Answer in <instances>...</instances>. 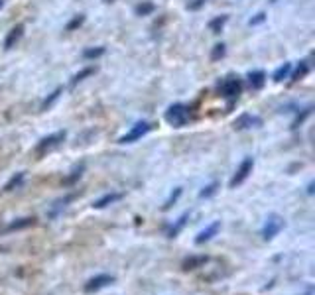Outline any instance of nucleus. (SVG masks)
Instances as JSON below:
<instances>
[{
    "instance_id": "1",
    "label": "nucleus",
    "mask_w": 315,
    "mask_h": 295,
    "mask_svg": "<svg viewBox=\"0 0 315 295\" xmlns=\"http://www.w3.org/2000/svg\"><path fill=\"white\" fill-rule=\"evenodd\" d=\"M163 118H165V122L171 124L173 128H181V126H185L187 120H189V111H187L185 105L175 103V105H171V107L165 111Z\"/></svg>"
},
{
    "instance_id": "2",
    "label": "nucleus",
    "mask_w": 315,
    "mask_h": 295,
    "mask_svg": "<svg viewBox=\"0 0 315 295\" xmlns=\"http://www.w3.org/2000/svg\"><path fill=\"white\" fill-rule=\"evenodd\" d=\"M284 226H286L284 217H280V215H276V213L268 215V219H266V222H264V226H262V238H264V240L276 238V236L284 230Z\"/></svg>"
},
{
    "instance_id": "3",
    "label": "nucleus",
    "mask_w": 315,
    "mask_h": 295,
    "mask_svg": "<svg viewBox=\"0 0 315 295\" xmlns=\"http://www.w3.org/2000/svg\"><path fill=\"white\" fill-rule=\"evenodd\" d=\"M154 126L150 124V122H146V120H142V122H136L124 136H120V140H118V144H132V142H138L140 138H144L150 130H152Z\"/></svg>"
},
{
    "instance_id": "4",
    "label": "nucleus",
    "mask_w": 315,
    "mask_h": 295,
    "mask_svg": "<svg viewBox=\"0 0 315 295\" xmlns=\"http://www.w3.org/2000/svg\"><path fill=\"white\" fill-rule=\"evenodd\" d=\"M65 136H67V132H65V130H59V132H53V134L41 138V140L36 144V153H38V155H43V153L51 151L53 148H57L65 140Z\"/></svg>"
},
{
    "instance_id": "5",
    "label": "nucleus",
    "mask_w": 315,
    "mask_h": 295,
    "mask_svg": "<svg viewBox=\"0 0 315 295\" xmlns=\"http://www.w3.org/2000/svg\"><path fill=\"white\" fill-rule=\"evenodd\" d=\"M252 167H254V159L252 157H244L242 161H240V165H238V169L235 171V175H233V179H231V189H235V187H238L240 183H244L246 181V177L252 173Z\"/></svg>"
},
{
    "instance_id": "6",
    "label": "nucleus",
    "mask_w": 315,
    "mask_h": 295,
    "mask_svg": "<svg viewBox=\"0 0 315 295\" xmlns=\"http://www.w3.org/2000/svg\"><path fill=\"white\" fill-rule=\"evenodd\" d=\"M242 93V81L238 77H231L221 85V95L225 99H238V95Z\"/></svg>"
},
{
    "instance_id": "7",
    "label": "nucleus",
    "mask_w": 315,
    "mask_h": 295,
    "mask_svg": "<svg viewBox=\"0 0 315 295\" xmlns=\"http://www.w3.org/2000/svg\"><path fill=\"white\" fill-rule=\"evenodd\" d=\"M113 282H115V276H111V274H99V276L91 278V280L83 286V290H85V294H95V292L107 288V286L113 284Z\"/></svg>"
},
{
    "instance_id": "8",
    "label": "nucleus",
    "mask_w": 315,
    "mask_h": 295,
    "mask_svg": "<svg viewBox=\"0 0 315 295\" xmlns=\"http://www.w3.org/2000/svg\"><path fill=\"white\" fill-rule=\"evenodd\" d=\"M235 130H246V128H254V126H262V118L252 116L248 112H242L235 122H233Z\"/></svg>"
},
{
    "instance_id": "9",
    "label": "nucleus",
    "mask_w": 315,
    "mask_h": 295,
    "mask_svg": "<svg viewBox=\"0 0 315 295\" xmlns=\"http://www.w3.org/2000/svg\"><path fill=\"white\" fill-rule=\"evenodd\" d=\"M207 262H209V256H205V254H201V256H187V258L181 262V270H183V272H191V270L203 268Z\"/></svg>"
},
{
    "instance_id": "10",
    "label": "nucleus",
    "mask_w": 315,
    "mask_h": 295,
    "mask_svg": "<svg viewBox=\"0 0 315 295\" xmlns=\"http://www.w3.org/2000/svg\"><path fill=\"white\" fill-rule=\"evenodd\" d=\"M219 228H221V221H215V222H211V224H209L205 230H201V232L195 236V244H205V242H209L213 236H217Z\"/></svg>"
},
{
    "instance_id": "11",
    "label": "nucleus",
    "mask_w": 315,
    "mask_h": 295,
    "mask_svg": "<svg viewBox=\"0 0 315 295\" xmlns=\"http://www.w3.org/2000/svg\"><path fill=\"white\" fill-rule=\"evenodd\" d=\"M22 34H24V24H16V26L8 32V36H6V39H4V49H12V47L20 41Z\"/></svg>"
},
{
    "instance_id": "12",
    "label": "nucleus",
    "mask_w": 315,
    "mask_h": 295,
    "mask_svg": "<svg viewBox=\"0 0 315 295\" xmlns=\"http://www.w3.org/2000/svg\"><path fill=\"white\" fill-rule=\"evenodd\" d=\"M122 197H124L122 193H107V195H103L101 199H97V201L93 203V209H105V207H109V205L120 201Z\"/></svg>"
},
{
    "instance_id": "13",
    "label": "nucleus",
    "mask_w": 315,
    "mask_h": 295,
    "mask_svg": "<svg viewBox=\"0 0 315 295\" xmlns=\"http://www.w3.org/2000/svg\"><path fill=\"white\" fill-rule=\"evenodd\" d=\"M36 224V219L34 217H24V219H18V221H14V222H10L6 228H4V232H14V230H24V228H28V226H34Z\"/></svg>"
},
{
    "instance_id": "14",
    "label": "nucleus",
    "mask_w": 315,
    "mask_h": 295,
    "mask_svg": "<svg viewBox=\"0 0 315 295\" xmlns=\"http://www.w3.org/2000/svg\"><path fill=\"white\" fill-rule=\"evenodd\" d=\"M248 83H250V87L252 89H262L264 87V83H266V73L264 71H260V69H256V71H250L248 73Z\"/></svg>"
},
{
    "instance_id": "15",
    "label": "nucleus",
    "mask_w": 315,
    "mask_h": 295,
    "mask_svg": "<svg viewBox=\"0 0 315 295\" xmlns=\"http://www.w3.org/2000/svg\"><path fill=\"white\" fill-rule=\"evenodd\" d=\"M187 221H189V213H183V215H181V217L175 221V224H173V226L167 230V236H169V238H175V236H177V234L183 230V226L187 224Z\"/></svg>"
},
{
    "instance_id": "16",
    "label": "nucleus",
    "mask_w": 315,
    "mask_h": 295,
    "mask_svg": "<svg viewBox=\"0 0 315 295\" xmlns=\"http://www.w3.org/2000/svg\"><path fill=\"white\" fill-rule=\"evenodd\" d=\"M292 73V63H284L282 67H278L276 71H274V75H272V81L274 83H282L284 79H288V75Z\"/></svg>"
},
{
    "instance_id": "17",
    "label": "nucleus",
    "mask_w": 315,
    "mask_h": 295,
    "mask_svg": "<svg viewBox=\"0 0 315 295\" xmlns=\"http://www.w3.org/2000/svg\"><path fill=\"white\" fill-rule=\"evenodd\" d=\"M154 10H156V4H152V2H140V4L134 6L136 16H150Z\"/></svg>"
},
{
    "instance_id": "18",
    "label": "nucleus",
    "mask_w": 315,
    "mask_h": 295,
    "mask_svg": "<svg viewBox=\"0 0 315 295\" xmlns=\"http://www.w3.org/2000/svg\"><path fill=\"white\" fill-rule=\"evenodd\" d=\"M227 20H229V16H227V14H223V16H217V18H213V20L209 22V30H211L213 34H219V32L223 30V26L227 24Z\"/></svg>"
},
{
    "instance_id": "19",
    "label": "nucleus",
    "mask_w": 315,
    "mask_h": 295,
    "mask_svg": "<svg viewBox=\"0 0 315 295\" xmlns=\"http://www.w3.org/2000/svg\"><path fill=\"white\" fill-rule=\"evenodd\" d=\"M181 193H183V189H181V187H175V189L171 191V195L167 197V201L163 203V207H161V211H169V209H171V207H173V205L177 203V199L181 197Z\"/></svg>"
},
{
    "instance_id": "20",
    "label": "nucleus",
    "mask_w": 315,
    "mask_h": 295,
    "mask_svg": "<svg viewBox=\"0 0 315 295\" xmlns=\"http://www.w3.org/2000/svg\"><path fill=\"white\" fill-rule=\"evenodd\" d=\"M308 71H310V65H308V61H300L298 69H296V71L292 73V83H296V81L304 79V77L308 75Z\"/></svg>"
},
{
    "instance_id": "21",
    "label": "nucleus",
    "mask_w": 315,
    "mask_h": 295,
    "mask_svg": "<svg viewBox=\"0 0 315 295\" xmlns=\"http://www.w3.org/2000/svg\"><path fill=\"white\" fill-rule=\"evenodd\" d=\"M95 73V67H85V69H81L73 79H71V87H75V85H79L81 81H85L87 77H91Z\"/></svg>"
},
{
    "instance_id": "22",
    "label": "nucleus",
    "mask_w": 315,
    "mask_h": 295,
    "mask_svg": "<svg viewBox=\"0 0 315 295\" xmlns=\"http://www.w3.org/2000/svg\"><path fill=\"white\" fill-rule=\"evenodd\" d=\"M22 181H24V173L20 171V173H16V175H12V177L8 179V183L4 185V191H14V187H18Z\"/></svg>"
},
{
    "instance_id": "23",
    "label": "nucleus",
    "mask_w": 315,
    "mask_h": 295,
    "mask_svg": "<svg viewBox=\"0 0 315 295\" xmlns=\"http://www.w3.org/2000/svg\"><path fill=\"white\" fill-rule=\"evenodd\" d=\"M83 171H85V163H81L79 167H75V169L71 171V175H69V177H67L63 183H65V185H73V183H75V181H77V179L83 175Z\"/></svg>"
},
{
    "instance_id": "24",
    "label": "nucleus",
    "mask_w": 315,
    "mask_h": 295,
    "mask_svg": "<svg viewBox=\"0 0 315 295\" xmlns=\"http://www.w3.org/2000/svg\"><path fill=\"white\" fill-rule=\"evenodd\" d=\"M217 189H219V183L213 181V183H209V185L203 187V191L199 193V197H201V199H209V197H213V195L217 193Z\"/></svg>"
},
{
    "instance_id": "25",
    "label": "nucleus",
    "mask_w": 315,
    "mask_h": 295,
    "mask_svg": "<svg viewBox=\"0 0 315 295\" xmlns=\"http://www.w3.org/2000/svg\"><path fill=\"white\" fill-rule=\"evenodd\" d=\"M225 53H227V45H225V43H217V45L213 47V51H211V59H213V61H219V59L225 57Z\"/></svg>"
},
{
    "instance_id": "26",
    "label": "nucleus",
    "mask_w": 315,
    "mask_h": 295,
    "mask_svg": "<svg viewBox=\"0 0 315 295\" xmlns=\"http://www.w3.org/2000/svg\"><path fill=\"white\" fill-rule=\"evenodd\" d=\"M101 55H105V47H89V49L83 51V57H85V59H97V57H101Z\"/></svg>"
},
{
    "instance_id": "27",
    "label": "nucleus",
    "mask_w": 315,
    "mask_h": 295,
    "mask_svg": "<svg viewBox=\"0 0 315 295\" xmlns=\"http://www.w3.org/2000/svg\"><path fill=\"white\" fill-rule=\"evenodd\" d=\"M83 22H85V16L83 14H79V16H75L67 26H65V30L67 32H73V30H77V28H81L83 26Z\"/></svg>"
},
{
    "instance_id": "28",
    "label": "nucleus",
    "mask_w": 315,
    "mask_h": 295,
    "mask_svg": "<svg viewBox=\"0 0 315 295\" xmlns=\"http://www.w3.org/2000/svg\"><path fill=\"white\" fill-rule=\"evenodd\" d=\"M59 95H61V89H55V91L49 95V99H45V101H43V105H41V111H47V109H49V107H51V105H53V103L59 99Z\"/></svg>"
},
{
    "instance_id": "29",
    "label": "nucleus",
    "mask_w": 315,
    "mask_h": 295,
    "mask_svg": "<svg viewBox=\"0 0 315 295\" xmlns=\"http://www.w3.org/2000/svg\"><path fill=\"white\" fill-rule=\"evenodd\" d=\"M310 114H312V107H308V109H304V112L296 116V120H294V124H292V128H298L300 124H304V120H306V118H308Z\"/></svg>"
},
{
    "instance_id": "30",
    "label": "nucleus",
    "mask_w": 315,
    "mask_h": 295,
    "mask_svg": "<svg viewBox=\"0 0 315 295\" xmlns=\"http://www.w3.org/2000/svg\"><path fill=\"white\" fill-rule=\"evenodd\" d=\"M205 2H207V0H191V2L187 4V10H193V12H195V10H201V8L205 6Z\"/></svg>"
},
{
    "instance_id": "31",
    "label": "nucleus",
    "mask_w": 315,
    "mask_h": 295,
    "mask_svg": "<svg viewBox=\"0 0 315 295\" xmlns=\"http://www.w3.org/2000/svg\"><path fill=\"white\" fill-rule=\"evenodd\" d=\"M264 20H266V14H264V12H260V14H256L254 18H250V20H248V24H250V26H258V24H262Z\"/></svg>"
},
{
    "instance_id": "32",
    "label": "nucleus",
    "mask_w": 315,
    "mask_h": 295,
    "mask_svg": "<svg viewBox=\"0 0 315 295\" xmlns=\"http://www.w3.org/2000/svg\"><path fill=\"white\" fill-rule=\"evenodd\" d=\"M314 187H315V183L312 181V183L308 185V193H310V195H314Z\"/></svg>"
},
{
    "instance_id": "33",
    "label": "nucleus",
    "mask_w": 315,
    "mask_h": 295,
    "mask_svg": "<svg viewBox=\"0 0 315 295\" xmlns=\"http://www.w3.org/2000/svg\"><path fill=\"white\" fill-rule=\"evenodd\" d=\"M304 295H314V292H312V290H308V292H306Z\"/></svg>"
},
{
    "instance_id": "34",
    "label": "nucleus",
    "mask_w": 315,
    "mask_h": 295,
    "mask_svg": "<svg viewBox=\"0 0 315 295\" xmlns=\"http://www.w3.org/2000/svg\"><path fill=\"white\" fill-rule=\"evenodd\" d=\"M105 2H107V4H109V2H115V0H105Z\"/></svg>"
},
{
    "instance_id": "35",
    "label": "nucleus",
    "mask_w": 315,
    "mask_h": 295,
    "mask_svg": "<svg viewBox=\"0 0 315 295\" xmlns=\"http://www.w3.org/2000/svg\"><path fill=\"white\" fill-rule=\"evenodd\" d=\"M2 4H4V0H0V8H2Z\"/></svg>"
},
{
    "instance_id": "36",
    "label": "nucleus",
    "mask_w": 315,
    "mask_h": 295,
    "mask_svg": "<svg viewBox=\"0 0 315 295\" xmlns=\"http://www.w3.org/2000/svg\"><path fill=\"white\" fill-rule=\"evenodd\" d=\"M272 2H276V0H272Z\"/></svg>"
}]
</instances>
